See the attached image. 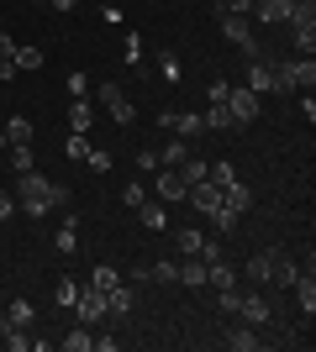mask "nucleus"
Returning a JSON list of instances; mask_svg holds the SVG:
<instances>
[{
  "mask_svg": "<svg viewBox=\"0 0 316 352\" xmlns=\"http://www.w3.org/2000/svg\"><path fill=\"white\" fill-rule=\"evenodd\" d=\"M227 111H232V121H238V126H253V116H258V95L248 85H227Z\"/></svg>",
  "mask_w": 316,
  "mask_h": 352,
  "instance_id": "obj_4",
  "label": "nucleus"
},
{
  "mask_svg": "<svg viewBox=\"0 0 316 352\" xmlns=\"http://www.w3.org/2000/svg\"><path fill=\"white\" fill-rule=\"evenodd\" d=\"M290 289H295V305H301L306 321H311V310H316V279H311V268H306V274H295V284H290Z\"/></svg>",
  "mask_w": 316,
  "mask_h": 352,
  "instance_id": "obj_13",
  "label": "nucleus"
},
{
  "mask_svg": "<svg viewBox=\"0 0 316 352\" xmlns=\"http://www.w3.org/2000/svg\"><path fill=\"white\" fill-rule=\"evenodd\" d=\"M6 321H11V326H21V331H27V326L37 321V310H32L27 300H11V316H6Z\"/></svg>",
  "mask_w": 316,
  "mask_h": 352,
  "instance_id": "obj_28",
  "label": "nucleus"
},
{
  "mask_svg": "<svg viewBox=\"0 0 316 352\" xmlns=\"http://www.w3.org/2000/svg\"><path fill=\"white\" fill-rule=\"evenodd\" d=\"M16 74H37L43 69V47H27V43H16Z\"/></svg>",
  "mask_w": 316,
  "mask_h": 352,
  "instance_id": "obj_21",
  "label": "nucleus"
},
{
  "mask_svg": "<svg viewBox=\"0 0 316 352\" xmlns=\"http://www.w3.org/2000/svg\"><path fill=\"white\" fill-rule=\"evenodd\" d=\"M238 316H242L248 326H269V316H274V310H269V300H264V294H242Z\"/></svg>",
  "mask_w": 316,
  "mask_h": 352,
  "instance_id": "obj_9",
  "label": "nucleus"
},
{
  "mask_svg": "<svg viewBox=\"0 0 316 352\" xmlns=\"http://www.w3.org/2000/svg\"><path fill=\"white\" fill-rule=\"evenodd\" d=\"M53 206H59V200H53V184H48V179L37 174V168H27V174L16 179V210H21V216L43 221Z\"/></svg>",
  "mask_w": 316,
  "mask_h": 352,
  "instance_id": "obj_1",
  "label": "nucleus"
},
{
  "mask_svg": "<svg viewBox=\"0 0 316 352\" xmlns=\"http://www.w3.org/2000/svg\"><path fill=\"white\" fill-rule=\"evenodd\" d=\"M153 190H158V200H185V190H190V184H185L174 168H164V174L153 179Z\"/></svg>",
  "mask_w": 316,
  "mask_h": 352,
  "instance_id": "obj_16",
  "label": "nucleus"
},
{
  "mask_svg": "<svg viewBox=\"0 0 316 352\" xmlns=\"http://www.w3.org/2000/svg\"><path fill=\"white\" fill-rule=\"evenodd\" d=\"M95 347V337H90V326H74L69 337H63V352H90Z\"/></svg>",
  "mask_w": 316,
  "mask_h": 352,
  "instance_id": "obj_25",
  "label": "nucleus"
},
{
  "mask_svg": "<svg viewBox=\"0 0 316 352\" xmlns=\"http://www.w3.org/2000/svg\"><path fill=\"white\" fill-rule=\"evenodd\" d=\"M37 6H48V0H37Z\"/></svg>",
  "mask_w": 316,
  "mask_h": 352,
  "instance_id": "obj_48",
  "label": "nucleus"
},
{
  "mask_svg": "<svg viewBox=\"0 0 316 352\" xmlns=\"http://www.w3.org/2000/svg\"><path fill=\"white\" fill-rule=\"evenodd\" d=\"M95 95H101V105L111 111L116 126H132V121H137V105L127 100V89H121V85H95Z\"/></svg>",
  "mask_w": 316,
  "mask_h": 352,
  "instance_id": "obj_3",
  "label": "nucleus"
},
{
  "mask_svg": "<svg viewBox=\"0 0 316 352\" xmlns=\"http://www.w3.org/2000/svg\"><path fill=\"white\" fill-rule=\"evenodd\" d=\"M290 11V0H253V21H264V27H280Z\"/></svg>",
  "mask_w": 316,
  "mask_h": 352,
  "instance_id": "obj_15",
  "label": "nucleus"
},
{
  "mask_svg": "<svg viewBox=\"0 0 316 352\" xmlns=\"http://www.w3.org/2000/svg\"><path fill=\"white\" fill-rule=\"evenodd\" d=\"M63 153H69L74 163H85V153H90V137H85V132H74L69 142H63Z\"/></svg>",
  "mask_w": 316,
  "mask_h": 352,
  "instance_id": "obj_32",
  "label": "nucleus"
},
{
  "mask_svg": "<svg viewBox=\"0 0 316 352\" xmlns=\"http://www.w3.org/2000/svg\"><path fill=\"white\" fill-rule=\"evenodd\" d=\"M0 132H6V142H32V121L27 116H11V121H0Z\"/></svg>",
  "mask_w": 316,
  "mask_h": 352,
  "instance_id": "obj_22",
  "label": "nucleus"
},
{
  "mask_svg": "<svg viewBox=\"0 0 316 352\" xmlns=\"http://www.w3.org/2000/svg\"><path fill=\"white\" fill-rule=\"evenodd\" d=\"M180 179H185V184H200V179H206V163H200V158H185L180 163Z\"/></svg>",
  "mask_w": 316,
  "mask_h": 352,
  "instance_id": "obj_33",
  "label": "nucleus"
},
{
  "mask_svg": "<svg viewBox=\"0 0 316 352\" xmlns=\"http://www.w3.org/2000/svg\"><path fill=\"white\" fill-rule=\"evenodd\" d=\"M48 6H53V11H74L79 0H48Z\"/></svg>",
  "mask_w": 316,
  "mask_h": 352,
  "instance_id": "obj_47",
  "label": "nucleus"
},
{
  "mask_svg": "<svg viewBox=\"0 0 316 352\" xmlns=\"http://www.w3.org/2000/svg\"><path fill=\"white\" fill-rule=\"evenodd\" d=\"M222 342H227L232 352H258V347H264V337H258V326H248V321L227 326V331H222Z\"/></svg>",
  "mask_w": 316,
  "mask_h": 352,
  "instance_id": "obj_6",
  "label": "nucleus"
},
{
  "mask_svg": "<svg viewBox=\"0 0 316 352\" xmlns=\"http://www.w3.org/2000/svg\"><path fill=\"white\" fill-rule=\"evenodd\" d=\"M137 221H143V226H148V232H164L169 226V216H164V200H143V206H137Z\"/></svg>",
  "mask_w": 316,
  "mask_h": 352,
  "instance_id": "obj_17",
  "label": "nucleus"
},
{
  "mask_svg": "<svg viewBox=\"0 0 316 352\" xmlns=\"http://www.w3.org/2000/svg\"><path fill=\"white\" fill-rule=\"evenodd\" d=\"M211 226H216V232H232V226H238V216H232V210H211Z\"/></svg>",
  "mask_w": 316,
  "mask_h": 352,
  "instance_id": "obj_39",
  "label": "nucleus"
},
{
  "mask_svg": "<svg viewBox=\"0 0 316 352\" xmlns=\"http://www.w3.org/2000/svg\"><path fill=\"white\" fill-rule=\"evenodd\" d=\"M74 316H79V326H95V321H105L111 316V305H105V289H79V300H74Z\"/></svg>",
  "mask_w": 316,
  "mask_h": 352,
  "instance_id": "obj_5",
  "label": "nucleus"
},
{
  "mask_svg": "<svg viewBox=\"0 0 316 352\" xmlns=\"http://www.w3.org/2000/svg\"><path fill=\"white\" fill-rule=\"evenodd\" d=\"M274 69V89H311L316 85V58H290V63H269Z\"/></svg>",
  "mask_w": 316,
  "mask_h": 352,
  "instance_id": "obj_2",
  "label": "nucleus"
},
{
  "mask_svg": "<svg viewBox=\"0 0 316 352\" xmlns=\"http://www.w3.org/2000/svg\"><path fill=\"white\" fill-rule=\"evenodd\" d=\"M121 284V274L111 263H95V274H90V289H116Z\"/></svg>",
  "mask_w": 316,
  "mask_h": 352,
  "instance_id": "obj_26",
  "label": "nucleus"
},
{
  "mask_svg": "<svg viewBox=\"0 0 316 352\" xmlns=\"http://www.w3.org/2000/svg\"><path fill=\"white\" fill-rule=\"evenodd\" d=\"M295 258L290 252H280V248H269V284H295Z\"/></svg>",
  "mask_w": 316,
  "mask_h": 352,
  "instance_id": "obj_8",
  "label": "nucleus"
},
{
  "mask_svg": "<svg viewBox=\"0 0 316 352\" xmlns=\"http://www.w3.org/2000/svg\"><path fill=\"white\" fill-rule=\"evenodd\" d=\"M121 58H127V63H143V37H137V32L127 37V47H121Z\"/></svg>",
  "mask_w": 316,
  "mask_h": 352,
  "instance_id": "obj_40",
  "label": "nucleus"
},
{
  "mask_svg": "<svg viewBox=\"0 0 316 352\" xmlns=\"http://www.w3.org/2000/svg\"><path fill=\"white\" fill-rule=\"evenodd\" d=\"M216 305H222V316H238L242 294H238V289H216Z\"/></svg>",
  "mask_w": 316,
  "mask_h": 352,
  "instance_id": "obj_37",
  "label": "nucleus"
},
{
  "mask_svg": "<svg viewBox=\"0 0 316 352\" xmlns=\"http://www.w3.org/2000/svg\"><path fill=\"white\" fill-rule=\"evenodd\" d=\"M185 252H200V232H190V226L180 232V258H185Z\"/></svg>",
  "mask_w": 316,
  "mask_h": 352,
  "instance_id": "obj_41",
  "label": "nucleus"
},
{
  "mask_svg": "<svg viewBox=\"0 0 316 352\" xmlns=\"http://www.w3.org/2000/svg\"><path fill=\"white\" fill-rule=\"evenodd\" d=\"M285 21L295 32H306V27H316V0H290V11H285Z\"/></svg>",
  "mask_w": 316,
  "mask_h": 352,
  "instance_id": "obj_19",
  "label": "nucleus"
},
{
  "mask_svg": "<svg viewBox=\"0 0 316 352\" xmlns=\"http://www.w3.org/2000/svg\"><path fill=\"white\" fill-rule=\"evenodd\" d=\"M11 210H16V200H11V190H0V221L11 216Z\"/></svg>",
  "mask_w": 316,
  "mask_h": 352,
  "instance_id": "obj_46",
  "label": "nucleus"
},
{
  "mask_svg": "<svg viewBox=\"0 0 316 352\" xmlns=\"http://www.w3.org/2000/svg\"><path fill=\"white\" fill-rule=\"evenodd\" d=\"M222 11H232V16H253V0H222Z\"/></svg>",
  "mask_w": 316,
  "mask_h": 352,
  "instance_id": "obj_44",
  "label": "nucleus"
},
{
  "mask_svg": "<svg viewBox=\"0 0 316 352\" xmlns=\"http://www.w3.org/2000/svg\"><path fill=\"white\" fill-rule=\"evenodd\" d=\"M222 206L232 210V216H242V210H253V190H248L242 179H232V184L222 190Z\"/></svg>",
  "mask_w": 316,
  "mask_h": 352,
  "instance_id": "obj_10",
  "label": "nucleus"
},
{
  "mask_svg": "<svg viewBox=\"0 0 316 352\" xmlns=\"http://www.w3.org/2000/svg\"><path fill=\"white\" fill-rule=\"evenodd\" d=\"M185 158H190V147H185V137H174V142H169L164 153H158V163H164V168H180Z\"/></svg>",
  "mask_w": 316,
  "mask_h": 352,
  "instance_id": "obj_23",
  "label": "nucleus"
},
{
  "mask_svg": "<svg viewBox=\"0 0 316 352\" xmlns=\"http://www.w3.org/2000/svg\"><path fill=\"white\" fill-rule=\"evenodd\" d=\"M248 279H253V284H269V248L248 258Z\"/></svg>",
  "mask_w": 316,
  "mask_h": 352,
  "instance_id": "obj_27",
  "label": "nucleus"
},
{
  "mask_svg": "<svg viewBox=\"0 0 316 352\" xmlns=\"http://www.w3.org/2000/svg\"><path fill=\"white\" fill-rule=\"evenodd\" d=\"M206 284L211 289H238V268L227 258H216V263H206Z\"/></svg>",
  "mask_w": 316,
  "mask_h": 352,
  "instance_id": "obj_12",
  "label": "nucleus"
},
{
  "mask_svg": "<svg viewBox=\"0 0 316 352\" xmlns=\"http://www.w3.org/2000/svg\"><path fill=\"white\" fill-rule=\"evenodd\" d=\"M63 89H69V95H74V100H85V95H90V74H69V79H63Z\"/></svg>",
  "mask_w": 316,
  "mask_h": 352,
  "instance_id": "obj_31",
  "label": "nucleus"
},
{
  "mask_svg": "<svg viewBox=\"0 0 316 352\" xmlns=\"http://www.w3.org/2000/svg\"><path fill=\"white\" fill-rule=\"evenodd\" d=\"M216 21H222V37L227 43H248V37H253V16H232V11H216Z\"/></svg>",
  "mask_w": 316,
  "mask_h": 352,
  "instance_id": "obj_7",
  "label": "nucleus"
},
{
  "mask_svg": "<svg viewBox=\"0 0 316 352\" xmlns=\"http://www.w3.org/2000/svg\"><path fill=\"white\" fill-rule=\"evenodd\" d=\"M85 168L105 174V168H111V153H105V147H90V153H85Z\"/></svg>",
  "mask_w": 316,
  "mask_h": 352,
  "instance_id": "obj_36",
  "label": "nucleus"
},
{
  "mask_svg": "<svg viewBox=\"0 0 316 352\" xmlns=\"http://www.w3.org/2000/svg\"><path fill=\"white\" fill-rule=\"evenodd\" d=\"M105 305H111V316H127V310L137 305V284H132V279H121L116 289H105Z\"/></svg>",
  "mask_w": 316,
  "mask_h": 352,
  "instance_id": "obj_11",
  "label": "nucleus"
},
{
  "mask_svg": "<svg viewBox=\"0 0 316 352\" xmlns=\"http://www.w3.org/2000/svg\"><path fill=\"white\" fill-rule=\"evenodd\" d=\"M200 126H206V132H242V126L232 121V111H227L222 100H216V105L206 111V116H200Z\"/></svg>",
  "mask_w": 316,
  "mask_h": 352,
  "instance_id": "obj_14",
  "label": "nucleus"
},
{
  "mask_svg": "<svg viewBox=\"0 0 316 352\" xmlns=\"http://www.w3.org/2000/svg\"><path fill=\"white\" fill-rule=\"evenodd\" d=\"M180 284H190V289H200V284H206V258H200V252H185V263H180Z\"/></svg>",
  "mask_w": 316,
  "mask_h": 352,
  "instance_id": "obj_18",
  "label": "nucleus"
},
{
  "mask_svg": "<svg viewBox=\"0 0 316 352\" xmlns=\"http://www.w3.org/2000/svg\"><path fill=\"white\" fill-rule=\"evenodd\" d=\"M53 248H59V252H74V248H79V226H74V216H69V221L59 226V236H53Z\"/></svg>",
  "mask_w": 316,
  "mask_h": 352,
  "instance_id": "obj_24",
  "label": "nucleus"
},
{
  "mask_svg": "<svg viewBox=\"0 0 316 352\" xmlns=\"http://www.w3.org/2000/svg\"><path fill=\"white\" fill-rule=\"evenodd\" d=\"M69 126H74V132H90V100H74V105H69Z\"/></svg>",
  "mask_w": 316,
  "mask_h": 352,
  "instance_id": "obj_29",
  "label": "nucleus"
},
{
  "mask_svg": "<svg viewBox=\"0 0 316 352\" xmlns=\"http://www.w3.org/2000/svg\"><path fill=\"white\" fill-rule=\"evenodd\" d=\"M11 58H16V43L6 37V32H0V63H11Z\"/></svg>",
  "mask_w": 316,
  "mask_h": 352,
  "instance_id": "obj_45",
  "label": "nucleus"
},
{
  "mask_svg": "<svg viewBox=\"0 0 316 352\" xmlns=\"http://www.w3.org/2000/svg\"><path fill=\"white\" fill-rule=\"evenodd\" d=\"M248 89H253V95H264V89H274V69L264 58H253L248 63Z\"/></svg>",
  "mask_w": 316,
  "mask_h": 352,
  "instance_id": "obj_20",
  "label": "nucleus"
},
{
  "mask_svg": "<svg viewBox=\"0 0 316 352\" xmlns=\"http://www.w3.org/2000/svg\"><path fill=\"white\" fill-rule=\"evenodd\" d=\"M79 289H85V284H74V279H59V294H53V300H59V305H69V310H74Z\"/></svg>",
  "mask_w": 316,
  "mask_h": 352,
  "instance_id": "obj_34",
  "label": "nucleus"
},
{
  "mask_svg": "<svg viewBox=\"0 0 316 352\" xmlns=\"http://www.w3.org/2000/svg\"><path fill=\"white\" fill-rule=\"evenodd\" d=\"M121 200H127V206H143V200H148V184H127V195H121Z\"/></svg>",
  "mask_w": 316,
  "mask_h": 352,
  "instance_id": "obj_43",
  "label": "nucleus"
},
{
  "mask_svg": "<svg viewBox=\"0 0 316 352\" xmlns=\"http://www.w3.org/2000/svg\"><path fill=\"white\" fill-rule=\"evenodd\" d=\"M148 279H153V284H174V279H180V263H169V258H164V263L148 268Z\"/></svg>",
  "mask_w": 316,
  "mask_h": 352,
  "instance_id": "obj_30",
  "label": "nucleus"
},
{
  "mask_svg": "<svg viewBox=\"0 0 316 352\" xmlns=\"http://www.w3.org/2000/svg\"><path fill=\"white\" fill-rule=\"evenodd\" d=\"M11 168H16V174H27V168H32V147H27V142L11 147Z\"/></svg>",
  "mask_w": 316,
  "mask_h": 352,
  "instance_id": "obj_35",
  "label": "nucleus"
},
{
  "mask_svg": "<svg viewBox=\"0 0 316 352\" xmlns=\"http://www.w3.org/2000/svg\"><path fill=\"white\" fill-rule=\"evenodd\" d=\"M158 74H164V79H180V58H174V53H164V58H158Z\"/></svg>",
  "mask_w": 316,
  "mask_h": 352,
  "instance_id": "obj_42",
  "label": "nucleus"
},
{
  "mask_svg": "<svg viewBox=\"0 0 316 352\" xmlns=\"http://www.w3.org/2000/svg\"><path fill=\"white\" fill-rule=\"evenodd\" d=\"M295 47H301V58H311V53H316V27L295 32Z\"/></svg>",
  "mask_w": 316,
  "mask_h": 352,
  "instance_id": "obj_38",
  "label": "nucleus"
}]
</instances>
